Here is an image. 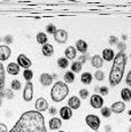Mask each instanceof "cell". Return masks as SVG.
Segmentation results:
<instances>
[{"label": "cell", "instance_id": "cell-1", "mask_svg": "<svg viewBox=\"0 0 131 132\" xmlns=\"http://www.w3.org/2000/svg\"><path fill=\"white\" fill-rule=\"evenodd\" d=\"M9 132H47L44 116L37 110L26 111Z\"/></svg>", "mask_w": 131, "mask_h": 132}, {"label": "cell", "instance_id": "cell-2", "mask_svg": "<svg viewBox=\"0 0 131 132\" xmlns=\"http://www.w3.org/2000/svg\"><path fill=\"white\" fill-rule=\"evenodd\" d=\"M125 63H127V55L124 53L118 52V54L114 57L112 70L109 72V84L112 87H115L121 83L124 73Z\"/></svg>", "mask_w": 131, "mask_h": 132}, {"label": "cell", "instance_id": "cell-3", "mask_svg": "<svg viewBox=\"0 0 131 132\" xmlns=\"http://www.w3.org/2000/svg\"><path fill=\"white\" fill-rule=\"evenodd\" d=\"M69 93V87L64 82H56L51 91V98L54 102H61Z\"/></svg>", "mask_w": 131, "mask_h": 132}, {"label": "cell", "instance_id": "cell-4", "mask_svg": "<svg viewBox=\"0 0 131 132\" xmlns=\"http://www.w3.org/2000/svg\"><path fill=\"white\" fill-rule=\"evenodd\" d=\"M85 123L87 124L89 128H91L94 131H98V129L100 128V118L97 115H92V114L87 115L85 117Z\"/></svg>", "mask_w": 131, "mask_h": 132}, {"label": "cell", "instance_id": "cell-5", "mask_svg": "<svg viewBox=\"0 0 131 132\" xmlns=\"http://www.w3.org/2000/svg\"><path fill=\"white\" fill-rule=\"evenodd\" d=\"M5 98V68L0 62V107L2 103V99Z\"/></svg>", "mask_w": 131, "mask_h": 132}, {"label": "cell", "instance_id": "cell-6", "mask_svg": "<svg viewBox=\"0 0 131 132\" xmlns=\"http://www.w3.org/2000/svg\"><path fill=\"white\" fill-rule=\"evenodd\" d=\"M32 98H34V85L31 82H27V85L23 91V99L29 102L32 100Z\"/></svg>", "mask_w": 131, "mask_h": 132}, {"label": "cell", "instance_id": "cell-7", "mask_svg": "<svg viewBox=\"0 0 131 132\" xmlns=\"http://www.w3.org/2000/svg\"><path fill=\"white\" fill-rule=\"evenodd\" d=\"M90 105L95 109H100L102 108V105H104V99L99 94H93L90 98Z\"/></svg>", "mask_w": 131, "mask_h": 132}, {"label": "cell", "instance_id": "cell-8", "mask_svg": "<svg viewBox=\"0 0 131 132\" xmlns=\"http://www.w3.org/2000/svg\"><path fill=\"white\" fill-rule=\"evenodd\" d=\"M54 39L56 43L59 44H64L66 42H68V34L67 31L63 29H60L56 30V32L54 34Z\"/></svg>", "mask_w": 131, "mask_h": 132}, {"label": "cell", "instance_id": "cell-9", "mask_svg": "<svg viewBox=\"0 0 131 132\" xmlns=\"http://www.w3.org/2000/svg\"><path fill=\"white\" fill-rule=\"evenodd\" d=\"M36 109H37V111H46L47 109H48V102L46 101V99H44V98H38L36 100Z\"/></svg>", "mask_w": 131, "mask_h": 132}, {"label": "cell", "instance_id": "cell-10", "mask_svg": "<svg viewBox=\"0 0 131 132\" xmlns=\"http://www.w3.org/2000/svg\"><path fill=\"white\" fill-rule=\"evenodd\" d=\"M11 54H12V51L7 45H0V60L1 61L8 60Z\"/></svg>", "mask_w": 131, "mask_h": 132}, {"label": "cell", "instance_id": "cell-11", "mask_svg": "<svg viewBox=\"0 0 131 132\" xmlns=\"http://www.w3.org/2000/svg\"><path fill=\"white\" fill-rule=\"evenodd\" d=\"M17 63H19L20 67L26 68V69L31 67V61H30L29 57H27L24 54H20L19 56H17Z\"/></svg>", "mask_w": 131, "mask_h": 132}, {"label": "cell", "instance_id": "cell-12", "mask_svg": "<svg viewBox=\"0 0 131 132\" xmlns=\"http://www.w3.org/2000/svg\"><path fill=\"white\" fill-rule=\"evenodd\" d=\"M59 114H60V116H61L62 120L68 121V120H70L71 116H72V109L69 108L68 106L67 107H61L60 110H59Z\"/></svg>", "mask_w": 131, "mask_h": 132}, {"label": "cell", "instance_id": "cell-13", "mask_svg": "<svg viewBox=\"0 0 131 132\" xmlns=\"http://www.w3.org/2000/svg\"><path fill=\"white\" fill-rule=\"evenodd\" d=\"M39 82L43 86H50V85H52V83H53V77H52V75H50V73L44 72L40 75Z\"/></svg>", "mask_w": 131, "mask_h": 132}, {"label": "cell", "instance_id": "cell-14", "mask_svg": "<svg viewBox=\"0 0 131 132\" xmlns=\"http://www.w3.org/2000/svg\"><path fill=\"white\" fill-rule=\"evenodd\" d=\"M112 111L115 114H122L123 111L125 110V103L124 102H121V101H118V102H115L112 105Z\"/></svg>", "mask_w": 131, "mask_h": 132}, {"label": "cell", "instance_id": "cell-15", "mask_svg": "<svg viewBox=\"0 0 131 132\" xmlns=\"http://www.w3.org/2000/svg\"><path fill=\"white\" fill-rule=\"evenodd\" d=\"M7 72H8L9 75H13V76L19 75V72H20V65L17 64V63L11 62L8 65H7Z\"/></svg>", "mask_w": 131, "mask_h": 132}, {"label": "cell", "instance_id": "cell-16", "mask_svg": "<svg viewBox=\"0 0 131 132\" xmlns=\"http://www.w3.org/2000/svg\"><path fill=\"white\" fill-rule=\"evenodd\" d=\"M68 107L71 109H78L80 107V100L78 96H71L68 100Z\"/></svg>", "mask_w": 131, "mask_h": 132}, {"label": "cell", "instance_id": "cell-17", "mask_svg": "<svg viewBox=\"0 0 131 132\" xmlns=\"http://www.w3.org/2000/svg\"><path fill=\"white\" fill-rule=\"evenodd\" d=\"M62 123H61V120L60 118H56V117H53L48 122V126L51 130H59L61 128Z\"/></svg>", "mask_w": 131, "mask_h": 132}, {"label": "cell", "instance_id": "cell-18", "mask_svg": "<svg viewBox=\"0 0 131 132\" xmlns=\"http://www.w3.org/2000/svg\"><path fill=\"white\" fill-rule=\"evenodd\" d=\"M42 52H43V54H44V56L50 57V56H52L53 53H54V48H53L51 44L47 43V44H45L44 46L42 47Z\"/></svg>", "mask_w": 131, "mask_h": 132}, {"label": "cell", "instance_id": "cell-19", "mask_svg": "<svg viewBox=\"0 0 131 132\" xmlns=\"http://www.w3.org/2000/svg\"><path fill=\"white\" fill-rule=\"evenodd\" d=\"M114 57H115V55H114L113 50H110V48H105V50L102 51V60L112 61V60H114Z\"/></svg>", "mask_w": 131, "mask_h": 132}, {"label": "cell", "instance_id": "cell-20", "mask_svg": "<svg viewBox=\"0 0 131 132\" xmlns=\"http://www.w3.org/2000/svg\"><path fill=\"white\" fill-rule=\"evenodd\" d=\"M91 63L93 68H101L104 64V60L100 55H93V57L91 59Z\"/></svg>", "mask_w": 131, "mask_h": 132}, {"label": "cell", "instance_id": "cell-21", "mask_svg": "<svg viewBox=\"0 0 131 132\" xmlns=\"http://www.w3.org/2000/svg\"><path fill=\"white\" fill-rule=\"evenodd\" d=\"M64 54L68 60H72L76 57V50H75L74 46H68L64 51Z\"/></svg>", "mask_w": 131, "mask_h": 132}, {"label": "cell", "instance_id": "cell-22", "mask_svg": "<svg viewBox=\"0 0 131 132\" xmlns=\"http://www.w3.org/2000/svg\"><path fill=\"white\" fill-rule=\"evenodd\" d=\"M92 79H93V76L90 72H84V73H82V76H80V82L85 85L91 84Z\"/></svg>", "mask_w": 131, "mask_h": 132}, {"label": "cell", "instance_id": "cell-23", "mask_svg": "<svg viewBox=\"0 0 131 132\" xmlns=\"http://www.w3.org/2000/svg\"><path fill=\"white\" fill-rule=\"evenodd\" d=\"M76 50L79 51V52H82V53H86V51H87V43L84 42V40H82V39L77 40V42H76Z\"/></svg>", "mask_w": 131, "mask_h": 132}, {"label": "cell", "instance_id": "cell-24", "mask_svg": "<svg viewBox=\"0 0 131 132\" xmlns=\"http://www.w3.org/2000/svg\"><path fill=\"white\" fill-rule=\"evenodd\" d=\"M121 98L123 99V101L124 102H128V101L131 100V90L128 87L123 88L122 91H121Z\"/></svg>", "mask_w": 131, "mask_h": 132}, {"label": "cell", "instance_id": "cell-25", "mask_svg": "<svg viewBox=\"0 0 131 132\" xmlns=\"http://www.w3.org/2000/svg\"><path fill=\"white\" fill-rule=\"evenodd\" d=\"M63 79H64L66 84H71V83L75 82V73L71 72V71L66 72L64 76H63Z\"/></svg>", "mask_w": 131, "mask_h": 132}, {"label": "cell", "instance_id": "cell-26", "mask_svg": "<svg viewBox=\"0 0 131 132\" xmlns=\"http://www.w3.org/2000/svg\"><path fill=\"white\" fill-rule=\"evenodd\" d=\"M47 36L46 34H44V32H39L38 35H37V42H38V44H42L43 46H44L45 44H47Z\"/></svg>", "mask_w": 131, "mask_h": 132}, {"label": "cell", "instance_id": "cell-27", "mask_svg": "<svg viewBox=\"0 0 131 132\" xmlns=\"http://www.w3.org/2000/svg\"><path fill=\"white\" fill-rule=\"evenodd\" d=\"M82 63H79L78 61H75V62H72L71 63V72H75V73H77V72H80L82 71Z\"/></svg>", "mask_w": 131, "mask_h": 132}, {"label": "cell", "instance_id": "cell-28", "mask_svg": "<svg viewBox=\"0 0 131 132\" xmlns=\"http://www.w3.org/2000/svg\"><path fill=\"white\" fill-rule=\"evenodd\" d=\"M58 65L61 69H64V68H67L69 65V60L66 59V57H59L58 59Z\"/></svg>", "mask_w": 131, "mask_h": 132}, {"label": "cell", "instance_id": "cell-29", "mask_svg": "<svg viewBox=\"0 0 131 132\" xmlns=\"http://www.w3.org/2000/svg\"><path fill=\"white\" fill-rule=\"evenodd\" d=\"M23 77H24V79H26L27 82H31L32 77H34V71L30 70V69H26L23 71Z\"/></svg>", "mask_w": 131, "mask_h": 132}, {"label": "cell", "instance_id": "cell-30", "mask_svg": "<svg viewBox=\"0 0 131 132\" xmlns=\"http://www.w3.org/2000/svg\"><path fill=\"white\" fill-rule=\"evenodd\" d=\"M100 109H101L102 117H106V118L110 117V115H112V109H110L109 107H102V108H100Z\"/></svg>", "mask_w": 131, "mask_h": 132}, {"label": "cell", "instance_id": "cell-31", "mask_svg": "<svg viewBox=\"0 0 131 132\" xmlns=\"http://www.w3.org/2000/svg\"><path fill=\"white\" fill-rule=\"evenodd\" d=\"M11 90L13 91H20L21 90V82L17 79H14L11 84Z\"/></svg>", "mask_w": 131, "mask_h": 132}, {"label": "cell", "instance_id": "cell-32", "mask_svg": "<svg viewBox=\"0 0 131 132\" xmlns=\"http://www.w3.org/2000/svg\"><path fill=\"white\" fill-rule=\"evenodd\" d=\"M95 91L97 92H99L101 95H107L108 93H109V88L107 87V86H100V87H95Z\"/></svg>", "mask_w": 131, "mask_h": 132}, {"label": "cell", "instance_id": "cell-33", "mask_svg": "<svg viewBox=\"0 0 131 132\" xmlns=\"http://www.w3.org/2000/svg\"><path fill=\"white\" fill-rule=\"evenodd\" d=\"M46 31H47V34H52V35H54L55 32H56V27H55L54 24H47L46 25Z\"/></svg>", "mask_w": 131, "mask_h": 132}, {"label": "cell", "instance_id": "cell-34", "mask_svg": "<svg viewBox=\"0 0 131 132\" xmlns=\"http://www.w3.org/2000/svg\"><path fill=\"white\" fill-rule=\"evenodd\" d=\"M94 78L98 80V82H101V80H104V78H105L104 72H102L101 70H98V71H95V73H94Z\"/></svg>", "mask_w": 131, "mask_h": 132}, {"label": "cell", "instance_id": "cell-35", "mask_svg": "<svg viewBox=\"0 0 131 132\" xmlns=\"http://www.w3.org/2000/svg\"><path fill=\"white\" fill-rule=\"evenodd\" d=\"M5 98L9 99V100H12V99H14V93H13V90H6V88H5Z\"/></svg>", "mask_w": 131, "mask_h": 132}, {"label": "cell", "instance_id": "cell-36", "mask_svg": "<svg viewBox=\"0 0 131 132\" xmlns=\"http://www.w3.org/2000/svg\"><path fill=\"white\" fill-rule=\"evenodd\" d=\"M79 96L82 99H86L87 96H89V90H86V88H82V90L79 91Z\"/></svg>", "mask_w": 131, "mask_h": 132}, {"label": "cell", "instance_id": "cell-37", "mask_svg": "<svg viewBox=\"0 0 131 132\" xmlns=\"http://www.w3.org/2000/svg\"><path fill=\"white\" fill-rule=\"evenodd\" d=\"M117 50L120 51L121 53H123L125 50H127V45H125V43L124 42H121V43H118L117 44Z\"/></svg>", "mask_w": 131, "mask_h": 132}, {"label": "cell", "instance_id": "cell-38", "mask_svg": "<svg viewBox=\"0 0 131 132\" xmlns=\"http://www.w3.org/2000/svg\"><path fill=\"white\" fill-rule=\"evenodd\" d=\"M110 45H117L118 44V38L115 37V36H110L109 37V40H108Z\"/></svg>", "mask_w": 131, "mask_h": 132}, {"label": "cell", "instance_id": "cell-39", "mask_svg": "<svg viewBox=\"0 0 131 132\" xmlns=\"http://www.w3.org/2000/svg\"><path fill=\"white\" fill-rule=\"evenodd\" d=\"M4 42L6 43V44H12V43H13V36H11V35H7V36L4 38Z\"/></svg>", "mask_w": 131, "mask_h": 132}, {"label": "cell", "instance_id": "cell-40", "mask_svg": "<svg viewBox=\"0 0 131 132\" xmlns=\"http://www.w3.org/2000/svg\"><path fill=\"white\" fill-rule=\"evenodd\" d=\"M86 61H87V55H80V56L78 57V62L79 63H86Z\"/></svg>", "mask_w": 131, "mask_h": 132}, {"label": "cell", "instance_id": "cell-41", "mask_svg": "<svg viewBox=\"0 0 131 132\" xmlns=\"http://www.w3.org/2000/svg\"><path fill=\"white\" fill-rule=\"evenodd\" d=\"M125 83H127V85L131 86V70H130L129 72H128V75H127V79H125Z\"/></svg>", "mask_w": 131, "mask_h": 132}, {"label": "cell", "instance_id": "cell-42", "mask_svg": "<svg viewBox=\"0 0 131 132\" xmlns=\"http://www.w3.org/2000/svg\"><path fill=\"white\" fill-rule=\"evenodd\" d=\"M0 132H8V129H7L6 124L0 123Z\"/></svg>", "mask_w": 131, "mask_h": 132}, {"label": "cell", "instance_id": "cell-43", "mask_svg": "<svg viewBox=\"0 0 131 132\" xmlns=\"http://www.w3.org/2000/svg\"><path fill=\"white\" fill-rule=\"evenodd\" d=\"M48 111H50V114H51V115H55V114H56V108L51 107V108H48Z\"/></svg>", "mask_w": 131, "mask_h": 132}, {"label": "cell", "instance_id": "cell-44", "mask_svg": "<svg viewBox=\"0 0 131 132\" xmlns=\"http://www.w3.org/2000/svg\"><path fill=\"white\" fill-rule=\"evenodd\" d=\"M113 130V128H112V125H109V124H107V125L105 126V131L106 132H112Z\"/></svg>", "mask_w": 131, "mask_h": 132}, {"label": "cell", "instance_id": "cell-45", "mask_svg": "<svg viewBox=\"0 0 131 132\" xmlns=\"http://www.w3.org/2000/svg\"><path fill=\"white\" fill-rule=\"evenodd\" d=\"M52 77H53V80H54V79H58V75H55V73H54V75H52Z\"/></svg>", "mask_w": 131, "mask_h": 132}, {"label": "cell", "instance_id": "cell-46", "mask_svg": "<svg viewBox=\"0 0 131 132\" xmlns=\"http://www.w3.org/2000/svg\"><path fill=\"white\" fill-rule=\"evenodd\" d=\"M9 116L12 117V113H7V117H9Z\"/></svg>", "mask_w": 131, "mask_h": 132}, {"label": "cell", "instance_id": "cell-47", "mask_svg": "<svg viewBox=\"0 0 131 132\" xmlns=\"http://www.w3.org/2000/svg\"><path fill=\"white\" fill-rule=\"evenodd\" d=\"M128 114H129V117H130V120H131V110H129V113H128Z\"/></svg>", "mask_w": 131, "mask_h": 132}, {"label": "cell", "instance_id": "cell-48", "mask_svg": "<svg viewBox=\"0 0 131 132\" xmlns=\"http://www.w3.org/2000/svg\"><path fill=\"white\" fill-rule=\"evenodd\" d=\"M59 132H66V131H59Z\"/></svg>", "mask_w": 131, "mask_h": 132}, {"label": "cell", "instance_id": "cell-49", "mask_svg": "<svg viewBox=\"0 0 131 132\" xmlns=\"http://www.w3.org/2000/svg\"><path fill=\"white\" fill-rule=\"evenodd\" d=\"M129 132H131V128H130V130H129Z\"/></svg>", "mask_w": 131, "mask_h": 132}, {"label": "cell", "instance_id": "cell-50", "mask_svg": "<svg viewBox=\"0 0 131 132\" xmlns=\"http://www.w3.org/2000/svg\"><path fill=\"white\" fill-rule=\"evenodd\" d=\"M130 59H131V53H130Z\"/></svg>", "mask_w": 131, "mask_h": 132}, {"label": "cell", "instance_id": "cell-51", "mask_svg": "<svg viewBox=\"0 0 131 132\" xmlns=\"http://www.w3.org/2000/svg\"><path fill=\"white\" fill-rule=\"evenodd\" d=\"M95 132H98V131H95Z\"/></svg>", "mask_w": 131, "mask_h": 132}]
</instances>
